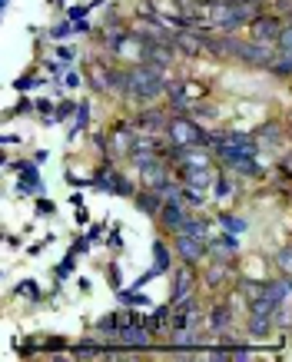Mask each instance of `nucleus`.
I'll list each match as a JSON object with an SVG mask.
<instances>
[{"instance_id": "obj_1", "label": "nucleus", "mask_w": 292, "mask_h": 362, "mask_svg": "<svg viewBox=\"0 0 292 362\" xmlns=\"http://www.w3.org/2000/svg\"><path fill=\"white\" fill-rule=\"evenodd\" d=\"M166 140L180 143V146H209V133L199 127L196 120H189L186 113H173L170 117V127H166Z\"/></svg>"}, {"instance_id": "obj_2", "label": "nucleus", "mask_w": 292, "mask_h": 362, "mask_svg": "<svg viewBox=\"0 0 292 362\" xmlns=\"http://www.w3.org/2000/svg\"><path fill=\"white\" fill-rule=\"evenodd\" d=\"M93 189H103V193H113V197H136V187H133L127 176L119 173V166L103 163L93 176Z\"/></svg>"}, {"instance_id": "obj_3", "label": "nucleus", "mask_w": 292, "mask_h": 362, "mask_svg": "<svg viewBox=\"0 0 292 362\" xmlns=\"http://www.w3.org/2000/svg\"><path fill=\"white\" fill-rule=\"evenodd\" d=\"M196 286H199V276H196V266L183 263L173 273V286H170V303L173 306H186L196 299Z\"/></svg>"}, {"instance_id": "obj_4", "label": "nucleus", "mask_w": 292, "mask_h": 362, "mask_svg": "<svg viewBox=\"0 0 292 362\" xmlns=\"http://www.w3.org/2000/svg\"><path fill=\"white\" fill-rule=\"evenodd\" d=\"M272 57H276V47L272 44H259V40H239V64L252 66V70H269Z\"/></svg>"}, {"instance_id": "obj_5", "label": "nucleus", "mask_w": 292, "mask_h": 362, "mask_svg": "<svg viewBox=\"0 0 292 362\" xmlns=\"http://www.w3.org/2000/svg\"><path fill=\"white\" fill-rule=\"evenodd\" d=\"M7 170L21 176L17 180V193L21 197H40L44 193V180H40V170H37V160H21V163H7Z\"/></svg>"}, {"instance_id": "obj_6", "label": "nucleus", "mask_w": 292, "mask_h": 362, "mask_svg": "<svg viewBox=\"0 0 292 362\" xmlns=\"http://www.w3.org/2000/svg\"><path fill=\"white\" fill-rule=\"evenodd\" d=\"M233 322H236V316H233V306H229V303H216V306L206 313V329H209V336H219V339L229 342V346H236V339L229 336V332H233Z\"/></svg>"}, {"instance_id": "obj_7", "label": "nucleus", "mask_w": 292, "mask_h": 362, "mask_svg": "<svg viewBox=\"0 0 292 362\" xmlns=\"http://www.w3.org/2000/svg\"><path fill=\"white\" fill-rule=\"evenodd\" d=\"M189 213L193 209L186 206L183 199H166V206L160 209V230L166 233V236H176V233H183V226H186V220H189Z\"/></svg>"}, {"instance_id": "obj_8", "label": "nucleus", "mask_w": 292, "mask_h": 362, "mask_svg": "<svg viewBox=\"0 0 292 362\" xmlns=\"http://www.w3.org/2000/svg\"><path fill=\"white\" fill-rule=\"evenodd\" d=\"M282 27H286V23H282L276 13H259L256 21L249 23V40H259V44H272V47H276Z\"/></svg>"}, {"instance_id": "obj_9", "label": "nucleus", "mask_w": 292, "mask_h": 362, "mask_svg": "<svg viewBox=\"0 0 292 362\" xmlns=\"http://www.w3.org/2000/svg\"><path fill=\"white\" fill-rule=\"evenodd\" d=\"M173 252L180 256V263H189V266H199L206 256H209L206 243L193 240L189 233H176V236H173Z\"/></svg>"}, {"instance_id": "obj_10", "label": "nucleus", "mask_w": 292, "mask_h": 362, "mask_svg": "<svg viewBox=\"0 0 292 362\" xmlns=\"http://www.w3.org/2000/svg\"><path fill=\"white\" fill-rule=\"evenodd\" d=\"M117 70L107 64H100V60H90L87 64V87L93 90V93H113L117 90Z\"/></svg>"}, {"instance_id": "obj_11", "label": "nucleus", "mask_w": 292, "mask_h": 362, "mask_svg": "<svg viewBox=\"0 0 292 362\" xmlns=\"http://www.w3.org/2000/svg\"><path fill=\"white\" fill-rule=\"evenodd\" d=\"M216 180H219L216 166H193V170H180V183H183V187L206 189V193H213Z\"/></svg>"}, {"instance_id": "obj_12", "label": "nucleus", "mask_w": 292, "mask_h": 362, "mask_svg": "<svg viewBox=\"0 0 292 362\" xmlns=\"http://www.w3.org/2000/svg\"><path fill=\"white\" fill-rule=\"evenodd\" d=\"M170 117L173 113H163L160 107H143L136 117H133V127L136 130H143V133H166V127H170Z\"/></svg>"}, {"instance_id": "obj_13", "label": "nucleus", "mask_w": 292, "mask_h": 362, "mask_svg": "<svg viewBox=\"0 0 292 362\" xmlns=\"http://www.w3.org/2000/svg\"><path fill=\"white\" fill-rule=\"evenodd\" d=\"M206 250H209V259L229 263V259H236V252H239V236L236 233H219V236H213V240L206 243Z\"/></svg>"}, {"instance_id": "obj_14", "label": "nucleus", "mask_w": 292, "mask_h": 362, "mask_svg": "<svg viewBox=\"0 0 292 362\" xmlns=\"http://www.w3.org/2000/svg\"><path fill=\"white\" fill-rule=\"evenodd\" d=\"M133 203H136V209L140 213H146V216H160V209L166 206V193L163 189H150V187H140L136 189V197H133Z\"/></svg>"}, {"instance_id": "obj_15", "label": "nucleus", "mask_w": 292, "mask_h": 362, "mask_svg": "<svg viewBox=\"0 0 292 362\" xmlns=\"http://www.w3.org/2000/svg\"><path fill=\"white\" fill-rule=\"evenodd\" d=\"M166 100H170V113H186V107H189L186 83H180V80H170V83H166Z\"/></svg>"}, {"instance_id": "obj_16", "label": "nucleus", "mask_w": 292, "mask_h": 362, "mask_svg": "<svg viewBox=\"0 0 292 362\" xmlns=\"http://www.w3.org/2000/svg\"><path fill=\"white\" fill-rule=\"evenodd\" d=\"M119 326H123V316H119V313H107V316L97 319L93 332H97V336H103V339H110V342H117Z\"/></svg>"}, {"instance_id": "obj_17", "label": "nucleus", "mask_w": 292, "mask_h": 362, "mask_svg": "<svg viewBox=\"0 0 292 362\" xmlns=\"http://www.w3.org/2000/svg\"><path fill=\"white\" fill-rule=\"evenodd\" d=\"M203 283L209 289H219V286L229 283V263H219V259H209V269L203 273Z\"/></svg>"}, {"instance_id": "obj_18", "label": "nucleus", "mask_w": 292, "mask_h": 362, "mask_svg": "<svg viewBox=\"0 0 292 362\" xmlns=\"http://www.w3.org/2000/svg\"><path fill=\"white\" fill-rule=\"evenodd\" d=\"M170 250H173V246L166 240H153V266H156L160 273H170V269H173V252Z\"/></svg>"}, {"instance_id": "obj_19", "label": "nucleus", "mask_w": 292, "mask_h": 362, "mask_svg": "<svg viewBox=\"0 0 292 362\" xmlns=\"http://www.w3.org/2000/svg\"><path fill=\"white\" fill-rule=\"evenodd\" d=\"M183 233H189V236H193V240H199V243H209V240H213V226H209V220L196 216V213H189V220H186Z\"/></svg>"}, {"instance_id": "obj_20", "label": "nucleus", "mask_w": 292, "mask_h": 362, "mask_svg": "<svg viewBox=\"0 0 292 362\" xmlns=\"http://www.w3.org/2000/svg\"><path fill=\"white\" fill-rule=\"evenodd\" d=\"M233 176H246V180H256V176H262V166L256 156H243V160H236V163L226 166Z\"/></svg>"}, {"instance_id": "obj_21", "label": "nucleus", "mask_w": 292, "mask_h": 362, "mask_svg": "<svg viewBox=\"0 0 292 362\" xmlns=\"http://www.w3.org/2000/svg\"><path fill=\"white\" fill-rule=\"evenodd\" d=\"M117 299H119V306H127V309H150V303H153L140 289H117Z\"/></svg>"}, {"instance_id": "obj_22", "label": "nucleus", "mask_w": 292, "mask_h": 362, "mask_svg": "<svg viewBox=\"0 0 292 362\" xmlns=\"http://www.w3.org/2000/svg\"><path fill=\"white\" fill-rule=\"evenodd\" d=\"M272 329H276L272 316H256V313H249V336H252V339H269Z\"/></svg>"}, {"instance_id": "obj_23", "label": "nucleus", "mask_w": 292, "mask_h": 362, "mask_svg": "<svg viewBox=\"0 0 292 362\" xmlns=\"http://www.w3.org/2000/svg\"><path fill=\"white\" fill-rule=\"evenodd\" d=\"M269 74H272V77H279V80H289L292 77V50H276Z\"/></svg>"}, {"instance_id": "obj_24", "label": "nucleus", "mask_w": 292, "mask_h": 362, "mask_svg": "<svg viewBox=\"0 0 292 362\" xmlns=\"http://www.w3.org/2000/svg\"><path fill=\"white\" fill-rule=\"evenodd\" d=\"M236 189H239V183L233 180V173H219V180H216V187H213V199H233L236 197Z\"/></svg>"}, {"instance_id": "obj_25", "label": "nucleus", "mask_w": 292, "mask_h": 362, "mask_svg": "<svg viewBox=\"0 0 292 362\" xmlns=\"http://www.w3.org/2000/svg\"><path fill=\"white\" fill-rule=\"evenodd\" d=\"M256 140H259V146H279L282 143V127L279 123H266V127H259Z\"/></svg>"}, {"instance_id": "obj_26", "label": "nucleus", "mask_w": 292, "mask_h": 362, "mask_svg": "<svg viewBox=\"0 0 292 362\" xmlns=\"http://www.w3.org/2000/svg\"><path fill=\"white\" fill-rule=\"evenodd\" d=\"M90 127V103H76L74 123H70V140H76V133H83Z\"/></svg>"}, {"instance_id": "obj_27", "label": "nucleus", "mask_w": 292, "mask_h": 362, "mask_svg": "<svg viewBox=\"0 0 292 362\" xmlns=\"http://www.w3.org/2000/svg\"><path fill=\"white\" fill-rule=\"evenodd\" d=\"M216 223H219V226H223L226 233H236V236H243V233L249 230V223L243 220V216H236V213H223Z\"/></svg>"}, {"instance_id": "obj_28", "label": "nucleus", "mask_w": 292, "mask_h": 362, "mask_svg": "<svg viewBox=\"0 0 292 362\" xmlns=\"http://www.w3.org/2000/svg\"><path fill=\"white\" fill-rule=\"evenodd\" d=\"M103 352H107V346H93V342H80V346H74V359H103Z\"/></svg>"}, {"instance_id": "obj_29", "label": "nucleus", "mask_w": 292, "mask_h": 362, "mask_svg": "<svg viewBox=\"0 0 292 362\" xmlns=\"http://www.w3.org/2000/svg\"><path fill=\"white\" fill-rule=\"evenodd\" d=\"M13 293H17V296H23L27 303H40V299H44V293H40V286L33 283V279H21Z\"/></svg>"}, {"instance_id": "obj_30", "label": "nucleus", "mask_w": 292, "mask_h": 362, "mask_svg": "<svg viewBox=\"0 0 292 362\" xmlns=\"http://www.w3.org/2000/svg\"><path fill=\"white\" fill-rule=\"evenodd\" d=\"M183 203L189 209H203L206 203H209V197H206V189H193V187H183Z\"/></svg>"}, {"instance_id": "obj_31", "label": "nucleus", "mask_w": 292, "mask_h": 362, "mask_svg": "<svg viewBox=\"0 0 292 362\" xmlns=\"http://www.w3.org/2000/svg\"><path fill=\"white\" fill-rule=\"evenodd\" d=\"M74 266H76V252L70 250L64 259L57 263V279H66V276H74Z\"/></svg>"}, {"instance_id": "obj_32", "label": "nucleus", "mask_w": 292, "mask_h": 362, "mask_svg": "<svg viewBox=\"0 0 292 362\" xmlns=\"http://www.w3.org/2000/svg\"><path fill=\"white\" fill-rule=\"evenodd\" d=\"M33 87H47V80L44 77H17L13 80V90H17V93H27V90H33Z\"/></svg>"}, {"instance_id": "obj_33", "label": "nucleus", "mask_w": 292, "mask_h": 362, "mask_svg": "<svg viewBox=\"0 0 292 362\" xmlns=\"http://www.w3.org/2000/svg\"><path fill=\"white\" fill-rule=\"evenodd\" d=\"M74 113H76V103H74V100H64V103H57V117H54V123L74 120Z\"/></svg>"}, {"instance_id": "obj_34", "label": "nucleus", "mask_w": 292, "mask_h": 362, "mask_svg": "<svg viewBox=\"0 0 292 362\" xmlns=\"http://www.w3.org/2000/svg\"><path fill=\"white\" fill-rule=\"evenodd\" d=\"M276 266H279V273L292 276V246H282V250L276 252Z\"/></svg>"}, {"instance_id": "obj_35", "label": "nucleus", "mask_w": 292, "mask_h": 362, "mask_svg": "<svg viewBox=\"0 0 292 362\" xmlns=\"http://www.w3.org/2000/svg\"><path fill=\"white\" fill-rule=\"evenodd\" d=\"M107 279L113 289H123V273H119V263H110L107 266Z\"/></svg>"}, {"instance_id": "obj_36", "label": "nucleus", "mask_w": 292, "mask_h": 362, "mask_svg": "<svg viewBox=\"0 0 292 362\" xmlns=\"http://www.w3.org/2000/svg\"><path fill=\"white\" fill-rule=\"evenodd\" d=\"M70 33H76V23H74V21H70V23H60V27H54V30H50V37H54V40H66Z\"/></svg>"}, {"instance_id": "obj_37", "label": "nucleus", "mask_w": 292, "mask_h": 362, "mask_svg": "<svg viewBox=\"0 0 292 362\" xmlns=\"http://www.w3.org/2000/svg\"><path fill=\"white\" fill-rule=\"evenodd\" d=\"M256 359V349H249V346H233V362H249Z\"/></svg>"}, {"instance_id": "obj_38", "label": "nucleus", "mask_w": 292, "mask_h": 362, "mask_svg": "<svg viewBox=\"0 0 292 362\" xmlns=\"http://www.w3.org/2000/svg\"><path fill=\"white\" fill-rule=\"evenodd\" d=\"M54 213H57V203H54V199H47V197L37 199V216H54Z\"/></svg>"}, {"instance_id": "obj_39", "label": "nucleus", "mask_w": 292, "mask_h": 362, "mask_svg": "<svg viewBox=\"0 0 292 362\" xmlns=\"http://www.w3.org/2000/svg\"><path fill=\"white\" fill-rule=\"evenodd\" d=\"M276 50H292V23L289 27H282L279 40H276Z\"/></svg>"}, {"instance_id": "obj_40", "label": "nucleus", "mask_w": 292, "mask_h": 362, "mask_svg": "<svg viewBox=\"0 0 292 362\" xmlns=\"http://www.w3.org/2000/svg\"><path fill=\"white\" fill-rule=\"evenodd\" d=\"M90 236H74V246H70V250L76 252V256H83V252H90Z\"/></svg>"}, {"instance_id": "obj_41", "label": "nucleus", "mask_w": 292, "mask_h": 362, "mask_svg": "<svg viewBox=\"0 0 292 362\" xmlns=\"http://www.w3.org/2000/svg\"><path fill=\"white\" fill-rule=\"evenodd\" d=\"M33 107H37V103H30V100H21V103H17V107L11 110V117H27Z\"/></svg>"}, {"instance_id": "obj_42", "label": "nucleus", "mask_w": 292, "mask_h": 362, "mask_svg": "<svg viewBox=\"0 0 292 362\" xmlns=\"http://www.w3.org/2000/svg\"><path fill=\"white\" fill-rule=\"evenodd\" d=\"M87 13H90V7H83V4H76V7H70V11H66V17H70V21H83Z\"/></svg>"}, {"instance_id": "obj_43", "label": "nucleus", "mask_w": 292, "mask_h": 362, "mask_svg": "<svg viewBox=\"0 0 292 362\" xmlns=\"http://www.w3.org/2000/svg\"><path fill=\"white\" fill-rule=\"evenodd\" d=\"M110 250H113V252H123V236H119V230L110 233Z\"/></svg>"}, {"instance_id": "obj_44", "label": "nucleus", "mask_w": 292, "mask_h": 362, "mask_svg": "<svg viewBox=\"0 0 292 362\" xmlns=\"http://www.w3.org/2000/svg\"><path fill=\"white\" fill-rule=\"evenodd\" d=\"M57 57L64 60V66L74 64V50H70V47H57Z\"/></svg>"}, {"instance_id": "obj_45", "label": "nucleus", "mask_w": 292, "mask_h": 362, "mask_svg": "<svg viewBox=\"0 0 292 362\" xmlns=\"http://www.w3.org/2000/svg\"><path fill=\"white\" fill-rule=\"evenodd\" d=\"M83 80H87V77H80V74H66V90L83 87Z\"/></svg>"}, {"instance_id": "obj_46", "label": "nucleus", "mask_w": 292, "mask_h": 362, "mask_svg": "<svg viewBox=\"0 0 292 362\" xmlns=\"http://www.w3.org/2000/svg\"><path fill=\"white\" fill-rule=\"evenodd\" d=\"M156 276H160V269H156V266H153V269H146V273H143L140 279H136V289H140V286H146L150 279H156Z\"/></svg>"}, {"instance_id": "obj_47", "label": "nucleus", "mask_w": 292, "mask_h": 362, "mask_svg": "<svg viewBox=\"0 0 292 362\" xmlns=\"http://www.w3.org/2000/svg\"><path fill=\"white\" fill-rule=\"evenodd\" d=\"M87 236H90V240H93V243H97L100 236H103V226H100V223H97V226H90V230H87Z\"/></svg>"}, {"instance_id": "obj_48", "label": "nucleus", "mask_w": 292, "mask_h": 362, "mask_svg": "<svg viewBox=\"0 0 292 362\" xmlns=\"http://www.w3.org/2000/svg\"><path fill=\"white\" fill-rule=\"evenodd\" d=\"M37 110H44V113H54L57 107H54V103H50V100H37Z\"/></svg>"}, {"instance_id": "obj_49", "label": "nucleus", "mask_w": 292, "mask_h": 362, "mask_svg": "<svg viewBox=\"0 0 292 362\" xmlns=\"http://www.w3.org/2000/svg\"><path fill=\"white\" fill-rule=\"evenodd\" d=\"M70 203H74V209L83 206V193H76V189H74V193H70Z\"/></svg>"}, {"instance_id": "obj_50", "label": "nucleus", "mask_w": 292, "mask_h": 362, "mask_svg": "<svg viewBox=\"0 0 292 362\" xmlns=\"http://www.w3.org/2000/svg\"><path fill=\"white\" fill-rule=\"evenodd\" d=\"M60 70H64V66H57V64H50V60H47V74H50V77H60Z\"/></svg>"}, {"instance_id": "obj_51", "label": "nucleus", "mask_w": 292, "mask_h": 362, "mask_svg": "<svg viewBox=\"0 0 292 362\" xmlns=\"http://www.w3.org/2000/svg\"><path fill=\"white\" fill-rule=\"evenodd\" d=\"M76 23V33H90V23L87 21H74Z\"/></svg>"}, {"instance_id": "obj_52", "label": "nucleus", "mask_w": 292, "mask_h": 362, "mask_svg": "<svg viewBox=\"0 0 292 362\" xmlns=\"http://www.w3.org/2000/svg\"><path fill=\"white\" fill-rule=\"evenodd\" d=\"M76 223H80V226H83V223H90V216H87V209L80 206V213H76Z\"/></svg>"}, {"instance_id": "obj_53", "label": "nucleus", "mask_w": 292, "mask_h": 362, "mask_svg": "<svg viewBox=\"0 0 292 362\" xmlns=\"http://www.w3.org/2000/svg\"><path fill=\"white\" fill-rule=\"evenodd\" d=\"M13 143H21V136H13V133H7V136H4V146H13Z\"/></svg>"}, {"instance_id": "obj_54", "label": "nucleus", "mask_w": 292, "mask_h": 362, "mask_svg": "<svg viewBox=\"0 0 292 362\" xmlns=\"http://www.w3.org/2000/svg\"><path fill=\"white\" fill-rule=\"evenodd\" d=\"M249 4H262V0H249Z\"/></svg>"}, {"instance_id": "obj_55", "label": "nucleus", "mask_w": 292, "mask_h": 362, "mask_svg": "<svg viewBox=\"0 0 292 362\" xmlns=\"http://www.w3.org/2000/svg\"><path fill=\"white\" fill-rule=\"evenodd\" d=\"M57 4H64V0H57Z\"/></svg>"}]
</instances>
